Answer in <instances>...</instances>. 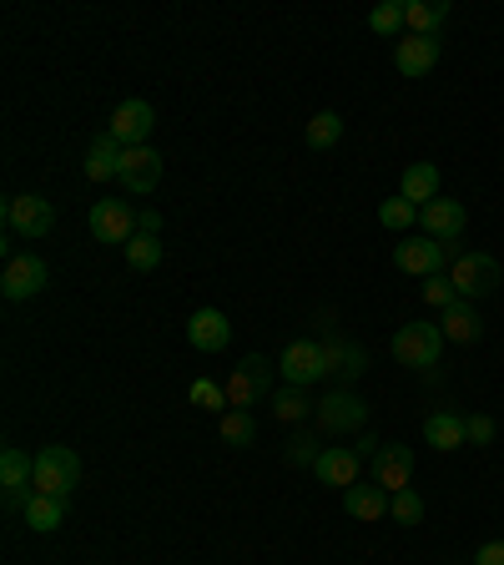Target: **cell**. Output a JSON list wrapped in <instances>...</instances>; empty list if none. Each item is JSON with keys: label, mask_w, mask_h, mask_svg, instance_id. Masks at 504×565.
Segmentation results:
<instances>
[{"label": "cell", "mask_w": 504, "mask_h": 565, "mask_svg": "<svg viewBox=\"0 0 504 565\" xmlns=\"http://www.w3.org/2000/svg\"><path fill=\"white\" fill-rule=\"evenodd\" d=\"M389 500L393 495L383 485H353V490H343V510L353 520H383L389 516Z\"/></svg>", "instance_id": "23"}, {"label": "cell", "mask_w": 504, "mask_h": 565, "mask_svg": "<svg viewBox=\"0 0 504 565\" xmlns=\"http://www.w3.org/2000/svg\"><path fill=\"white\" fill-rule=\"evenodd\" d=\"M50 283V268L41 263L36 252H15L11 263H5V273H0V293L11 303H25V298H36V293H46Z\"/></svg>", "instance_id": "7"}, {"label": "cell", "mask_w": 504, "mask_h": 565, "mask_svg": "<svg viewBox=\"0 0 504 565\" xmlns=\"http://www.w3.org/2000/svg\"><path fill=\"white\" fill-rule=\"evenodd\" d=\"M419 213H424V207H414L409 197H389L383 207H378V223L389 227V233H403V227L419 223Z\"/></svg>", "instance_id": "31"}, {"label": "cell", "mask_w": 504, "mask_h": 565, "mask_svg": "<svg viewBox=\"0 0 504 565\" xmlns=\"http://www.w3.org/2000/svg\"><path fill=\"white\" fill-rule=\"evenodd\" d=\"M137 233H151V238H157V233H162V213H157V207H141V213H137Z\"/></svg>", "instance_id": "37"}, {"label": "cell", "mask_w": 504, "mask_h": 565, "mask_svg": "<svg viewBox=\"0 0 504 565\" xmlns=\"http://www.w3.org/2000/svg\"><path fill=\"white\" fill-rule=\"evenodd\" d=\"M424 440L434 444V450H444V454L459 450V444H469L465 440V419L449 415V409H434V415L424 419Z\"/></svg>", "instance_id": "24"}, {"label": "cell", "mask_w": 504, "mask_h": 565, "mask_svg": "<svg viewBox=\"0 0 504 565\" xmlns=\"http://www.w3.org/2000/svg\"><path fill=\"white\" fill-rule=\"evenodd\" d=\"M449 283H454V293H459L465 303H474V298H490V293L500 289L504 268L494 263L490 252H459L454 268H449Z\"/></svg>", "instance_id": "2"}, {"label": "cell", "mask_w": 504, "mask_h": 565, "mask_svg": "<svg viewBox=\"0 0 504 565\" xmlns=\"http://www.w3.org/2000/svg\"><path fill=\"white\" fill-rule=\"evenodd\" d=\"M419 223H424V238H434V242H459V238H465L469 213H465V202L434 197L424 213H419Z\"/></svg>", "instance_id": "13"}, {"label": "cell", "mask_w": 504, "mask_h": 565, "mask_svg": "<svg viewBox=\"0 0 504 565\" xmlns=\"http://www.w3.org/2000/svg\"><path fill=\"white\" fill-rule=\"evenodd\" d=\"M399 197H409L414 207H428V202L439 197V167H434V162L403 167V177H399Z\"/></svg>", "instance_id": "20"}, {"label": "cell", "mask_w": 504, "mask_h": 565, "mask_svg": "<svg viewBox=\"0 0 504 565\" xmlns=\"http://www.w3.org/2000/svg\"><path fill=\"white\" fill-rule=\"evenodd\" d=\"M313 409H318V404L308 399L302 389H293V384H288V389H277V394H273V419H283V425H298V419H308Z\"/></svg>", "instance_id": "26"}, {"label": "cell", "mask_w": 504, "mask_h": 565, "mask_svg": "<svg viewBox=\"0 0 504 565\" xmlns=\"http://www.w3.org/2000/svg\"><path fill=\"white\" fill-rule=\"evenodd\" d=\"M222 389H227V404H232V409H252V404L273 399V364H267L263 353H248V359L232 369V378H227Z\"/></svg>", "instance_id": "4"}, {"label": "cell", "mask_w": 504, "mask_h": 565, "mask_svg": "<svg viewBox=\"0 0 504 565\" xmlns=\"http://www.w3.org/2000/svg\"><path fill=\"white\" fill-rule=\"evenodd\" d=\"M424 303L428 308H454L459 303V293H454V283H449V273H439V278H424Z\"/></svg>", "instance_id": "34"}, {"label": "cell", "mask_w": 504, "mask_h": 565, "mask_svg": "<svg viewBox=\"0 0 504 565\" xmlns=\"http://www.w3.org/2000/svg\"><path fill=\"white\" fill-rule=\"evenodd\" d=\"M25 526L36 530V535H50V530L66 520V500H56V495H36L31 490V500H25Z\"/></svg>", "instance_id": "25"}, {"label": "cell", "mask_w": 504, "mask_h": 565, "mask_svg": "<svg viewBox=\"0 0 504 565\" xmlns=\"http://www.w3.org/2000/svg\"><path fill=\"white\" fill-rule=\"evenodd\" d=\"M459 248L454 242H434V238H403L393 248V268L409 278H439L444 268H454Z\"/></svg>", "instance_id": "3"}, {"label": "cell", "mask_w": 504, "mask_h": 565, "mask_svg": "<svg viewBox=\"0 0 504 565\" xmlns=\"http://www.w3.org/2000/svg\"><path fill=\"white\" fill-rule=\"evenodd\" d=\"M227 339H232V324H227L222 308H197V314L187 318V343L197 353H222Z\"/></svg>", "instance_id": "17"}, {"label": "cell", "mask_w": 504, "mask_h": 565, "mask_svg": "<svg viewBox=\"0 0 504 565\" xmlns=\"http://www.w3.org/2000/svg\"><path fill=\"white\" fill-rule=\"evenodd\" d=\"M474 565H504V541H490V545H479Z\"/></svg>", "instance_id": "38"}, {"label": "cell", "mask_w": 504, "mask_h": 565, "mask_svg": "<svg viewBox=\"0 0 504 565\" xmlns=\"http://www.w3.org/2000/svg\"><path fill=\"white\" fill-rule=\"evenodd\" d=\"M0 490H5V510H25V500H31L25 490H36V460L15 444L0 450Z\"/></svg>", "instance_id": "9"}, {"label": "cell", "mask_w": 504, "mask_h": 565, "mask_svg": "<svg viewBox=\"0 0 504 565\" xmlns=\"http://www.w3.org/2000/svg\"><path fill=\"white\" fill-rule=\"evenodd\" d=\"M409 479H414V450L409 444H383L374 454V485L399 495V490H409Z\"/></svg>", "instance_id": "15"}, {"label": "cell", "mask_w": 504, "mask_h": 565, "mask_svg": "<svg viewBox=\"0 0 504 565\" xmlns=\"http://www.w3.org/2000/svg\"><path fill=\"white\" fill-rule=\"evenodd\" d=\"M122 157H126V147L112 137V132L91 137V147H87V177H91V182H112V177H122Z\"/></svg>", "instance_id": "19"}, {"label": "cell", "mask_w": 504, "mask_h": 565, "mask_svg": "<svg viewBox=\"0 0 504 565\" xmlns=\"http://www.w3.org/2000/svg\"><path fill=\"white\" fill-rule=\"evenodd\" d=\"M116 182H122L131 197H147V192L162 182V157H157L151 147H131L122 157V177H116Z\"/></svg>", "instance_id": "14"}, {"label": "cell", "mask_w": 504, "mask_h": 565, "mask_svg": "<svg viewBox=\"0 0 504 565\" xmlns=\"http://www.w3.org/2000/svg\"><path fill=\"white\" fill-rule=\"evenodd\" d=\"M76 485H81V460L66 444H46L36 454V495H56V500H71Z\"/></svg>", "instance_id": "1"}, {"label": "cell", "mask_w": 504, "mask_h": 565, "mask_svg": "<svg viewBox=\"0 0 504 565\" xmlns=\"http://www.w3.org/2000/svg\"><path fill=\"white\" fill-rule=\"evenodd\" d=\"M277 369H283V378H288L293 389H308V384H318V378L333 374V369H328L323 343H313V339L288 343V349H283V359H277Z\"/></svg>", "instance_id": "6"}, {"label": "cell", "mask_w": 504, "mask_h": 565, "mask_svg": "<svg viewBox=\"0 0 504 565\" xmlns=\"http://www.w3.org/2000/svg\"><path fill=\"white\" fill-rule=\"evenodd\" d=\"M439 334L449 343H479V334H484V324H479V314H474V303H454V308H444L439 314Z\"/></svg>", "instance_id": "22"}, {"label": "cell", "mask_w": 504, "mask_h": 565, "mask_svg": "<svg viewBox=\"0 0 504 565\" xmlns=\"http://www.w3.org/2000/svg\"><path fill=\"white\" fill-rule=\"evenodd\" d=\"M393 66H399V76H428L434 66H439V36L393 41Z\"/></svg>", "instance_id": "18"}, {"label": "cell", "mask_w": 504, "mask_h": 565, "mask_svg": "<svg viewBox=\"0 0 504 565\" xmlns=\"http://www.w3.org/2000/svg\"><path fill=\"white\" fill-rule=\"evenodd\" d=\"M313 415H318V429H323V434H353V429L368 425V404L348 389H333Z\"/></svg>", "instance_id": "11"}, {"label": "cell", "mask_w": 504, "mask_h": 565, "mask_svg": "<svg viewBox=\"0 0 504 565\" xmlns=\"http://www.w3.org/2000/svg\"><path fill=\"white\" fill-rule=\"evenodd\" d=\"M364 369H368V353L358 349V343H348V359H343V369H339V374H343V378H358V374H364Z\"/></svg>", "instance_id": "36"}, {"label": "cell", "mask_w": 504, "mask_h": 565, "mask_svg": "<svg viewBox=\"0 0 504 565\" xmlns=\"http://www.w3.org/2000/svg\"><path fill=\"white\" fill-rule=\"evenodd\" d=\"M389 516H393V526H419V520H424V495H419L414 485H409V490H399L389 500Z\"/></svg>", "instance_id": "32"}, {"label": "cell", "mask_w": 504, "mask_h": 565, "mask_svg": "<svg viewBox=\"0 0 504 565\" xmlns=\"http://www.w3.org/2000/svg\"><path fill=\"white\" fill-rule=\"evenodd\" d=\"M368 25H374L378 36H409V25H403V5L399 0H383V5H374V11H368Z\"/></svg>", "instance_id": "30"}, {"label": "cell", "mask_w": 504, "mask_h": 565, "mask_svg": "<svg viewBox=\"0 0 504 565\" xmlns=\"http://www.w3.org/2000/svg\"><path fill=\"white\" fill-rule=\"evenodd\" d=\"M192 404L207 409V415H227V409H232V404H227V389L213 384V378H192Z\"/></svg>", "instance_id": "33"}, {"label": "cell", "mask_w": 504, "mask_h": 565, "mask_svg": "<svg viewBox=\"0 0 504 565\" xmlns=\"http://www.w3.org/2000/svg\"><path fill=\"white\" fill-rule=\"evenodd\" d=\"M222 440L232 444V450H248V444L257 440V425H252L248 409H227L222 415Z\"/></svg>", "instance_id": "28"}, {"label": "cell", "mask_w": 504, "mask_h": 565, "mask_svg": "<svg viewBox=\"0 0 504 565\" xmlns=\"http://www.w3.org/2000/svg\"><path fill=\"white\" fill-rule=\"evenodd\" d=\"M151 126H157V112H151V101H141V97H131V101H122L112 112V132L116 142H122L126 151L131 147H147V137H151Z\"/></svg>", "instance_id": "12"}, {"label": "cell", "mask_w": 504, "mask_h": 565, "mask_svg": "<svg viewBox=\"0 0 504 565\" xmlns=\"http://www.w3.org/2000/svg\"><path fill=\"white\" fill-rule=\"evenodd\" d=\"M444 334L439 324H403L399 334H393V359L409 369H434L439 364V353H444Z\"/></svg>", "instance_id": "5"}, {"label": "cell", "mask_w": 504, "mask_h": 565, "mask_svg": "<svg viewBox=\"0 0 504 565\" xmlns=\"http://www.w3.org/2000/svg\"><path fill=\"white\" fill-rule=\"evenodd\" d=\"M465 440L469 444H494V419L490 415H469L465 419Z\"/></svg>", "instance_id": "35"}, {"label": "cell", "mask_w": 504, "mask_h": 565, "mask_svg": "<svg viewBox=\"0 0 504 565\" xmlns=\"http://www.w3.org/2000/svg\"><path fill=\"white\" fill-rule=\"evenodd\" d=\"M5 227H11L15 238H46L50 227H56V207H50L46 197H36V192H25V197H11L5 202Z\"/></svg>", "instance_id": "8"}, {"label": "cell", "mask_w": 504, "mask_h": 565, "mask_svg": "<svg viewBox=\"0 0 504 565\" xmlns=\"http://www.w3.org/2000/svg\"><path fill=\"white\" fill-rule=\"evenodd\" d=\"M444 21H449V0H403L409 36H439Z\"/></svg>", "instance_id": "21"}, {"label": "cell", "mask_w": 504, "mask_h": 565, "mask_svg": "<svg viewBox=\"0 0 504 565\" xmlns=\"http://www.w3.org/2000/svg\"><path fill=\"white\" fill-rule=\"evenodd\" d=\"M383 450V444L374 440V434H358V444H353V454H358V460H368V454H378Z\"/></svg>", "instance_id": "40"}, {"label": "cell", "mask_w": 504, "mask_h": 565, "mask_svg": "<svg viewBox=\"0 0 504 565\" xmlns=\"http://www.w3.org/2000/svg\"><path fill=\"white\" fill-rule=\"evenodd\" d=\"M87 223H91V238L96 242H122L126 248V242L137 238V207H131V202H112V197L91 202Z\"/></svg>", "instance_id": "10"}, {"label": "cell", "mask_w": 504, "mask_h": 565, "mask_svg": "<svg viewBox=\"0 0 504 565\" xmlns=\"http://www.w3.org/2000/svg\"><path fill=\"white\" fill-rule=\"evenodd\" d=\"M302 137H308V147H313V151L339 147V137H343V116H339V112H318L313 122H308V132H302Z\"/></svg>", "instance_id": "27"}, {"label": "cell", "mask_w": 504, "mask_h": 565, "mask_svg": "<svg viewBox=\"0 0 504 565\" xmlns=\"http://www.w3.org/2000/svg\"><path fill=\"white\" fill-rule=\"evenodd\" d=\"M308 444H313V440H302V434H298V440H293V450H288V460H293V465H308V460H318V454L308 450Z\"/></svg>", "instance_id": "39"}, {"label": "cell", "mask_w": 504, "mask_h": 565, "mask_svg": "<svg viewBox=\"0 0 504 565\" xmlns=\"http://www.w3.org/2000/svg\"><path fill=\"white\" fill-rule=\"evenodd\" d=\"M358 454L353 450H343V444H328V450H318V460H313V475H318V485H333V490H353L358 485Z\"/></svg>", "instance_id": "16"}, {"label": "cell", "mask_w": 504, "mask_h": 565, "mask_svg": "<svg viewBox=\"0 0 504 565\" xmlns=\"http://www.w3.org/2000/svg\"><path fill=\"white\" fill-rule=\"evenodd\" d=\"M126 263L137 268V273H151V268L162 263V242L151 238V233H137V238L126 242Z\"/></svg>", "instance_id": "29"}]
</instances>
